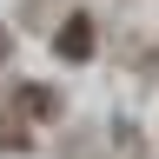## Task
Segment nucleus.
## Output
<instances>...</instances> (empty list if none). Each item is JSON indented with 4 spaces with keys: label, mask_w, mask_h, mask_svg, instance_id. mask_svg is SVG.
<instances>
[{
    "label": "nucleus",
    "mask_w": 159,
    "mask_h": 159,
    "mask_svg": "<svg viewBox=\"0 0 159 159\" xmlns=\"http://www.w3.org/2000/svg\"><path fill=\"white\" fill-rule=\"evenodd\" d=\"M53 53H60V60H93V20H86V13H73L66 27H60Z\"/></svg>",
    "instance_id": "f257e3e1"
},
{
    "label": "nucleus",
    "mask_w": 159,
    "mask_h": 159,
    "mask_svg": "<svg viewBox=\"0 0 159 159\" xmlns=\"http://www.w3.org/2000/svg\"><path fill=\"white\" fill-rule=\"evenodd\" d=\"M20 106H27V113H40V119H47V113H53V93H47V86H27V93H20Z\"/></svg>",
    "instance_id": "f03ea898"
},
{
    "label": "nucleus",
    "mask_w": 159,
    "mask_h": 159,
    "mask_svg": "<svg viewBox=\"0 0 159 159\" xmlns=\"http://www.w3.org/2000/svg\"><path fill=\"white\" fill-rule=\"evenodd\" d=\"M0 53H7V33H0Z\"/></svg>",
    "instance_id": "7ed1b4c3"
}]
</instances>
